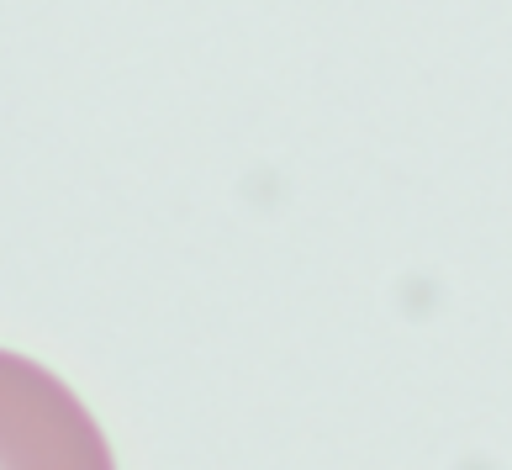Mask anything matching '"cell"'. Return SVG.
I'll list each match as a JSON object with an SVG mask.
<instances>
[{
  "mask_svg": "<svg viewBox=\"0 0 512 470\" xmlns=\"http://www.w3.org/2000/svg\"><path fill=\"white\" fill-rule=\"evenodd\" d=\"M0 470H117L90 407L11 349H0Z\"/></svg>",
  "mask_w": 512,
  "mask_h": 470,
  "instance_id": "obj_1",
  "label": "cell"
}]
</instances>
